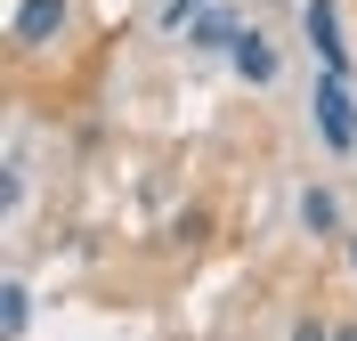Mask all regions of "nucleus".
<instances>
[{"instance_id":"obj_11","label":"nucleus","mask_w":357,"mask_h":341,"mask_svg":"<svg viewBox=\"0 0 357 341\" xmlns=\"http://www.w3.org/2000/svg\"><path fill=\"white\" fill-rule=\"evenodd\" d=\"M349 260H357V244H349Z\"/></svg>"},{"instance_id":"obj_5","label":"nucleus","mask_w":357,"mask_h":341,"mask_svg":"<svg viewBox=\"0 0 357 341\" xmlns=\"http://www.w3.org/2000/svg\"><path fill=\"white\" fill-rule=\"evenodd\" d=\"M301 220H309L317 236H333V227H341V204L325 195V187H309V195H301Z\"/></svg>"},{"instance_id":"obj_1","label":"nucleus","mask_w":357,"mask_h":341,"mask_svg":"<svg viewBox=\"0 0 357 341\" xmlns=\"http://www.w3.org/2000/svg\"><path fill=\"white\" fill-rule=\"evenodd\" d=\"M317 130H325L333 155H349V146H357V106H349V82H341V73L317 82Z\"/></svg>"},{"instance_id":"obj_2","label":"nucleus","mask_w":357,"mask_h":341,"mask_svg":"<svg viewBox=\"0 0 357 341\" xmlns=\"http://www.w3.org/2000/svg\"><path fill=\"white\" fill-rule=\"evenodd\" d=\"M8 33H17V49H41V41H57V33H66V0H24Z\"/></svg>"},{"instance_id":"obj_3","label":"nucleus","mask_w":357,"mask_h":341,"mask_svg":"<svg viewBox=\"0 0 357 341\" xmlns=\"http://www.w3.org/2000/svg\"><path fill=\"white\" fill-rule=\"evenodd\" d=\"M309 49L325 57V73H349V49H341V24H333V0H309Z\"/></svg>"},{"instance_id":"obj_4","label":"nucleus","mask_w":357,"mask_h":341,"mask_svg":"<svg viewBox=\"0 0 357 341\" xmlns=\"http://www.w3.org/2000/svg\"><path fill=\"white\" fill-rule=\"evenodd\" d=\"M236 73H244V82H260V90H268V82H276V49H268L260 33H244V41H236Z\"/></svg>"},{"instance_id":"obj_9","label":"nucleus","mask_w":357,"mask_h":341,"mask_svg":"<svg viewBox=\"0 0 357 341\" xmlns=\"http://www.w3.org/2000/svg\"><path fill=\"white\" fill-rule=\"evenodd\" d=\"M292 341H333V333H325V325H292Z\"/></svg>"},{"instance_id":"obj_8","label":"nucleus","mask_w":357,"mask_h":341,"mask_svg":"<svg viewBox=\"0 0 357 341\" xmlns=\"http://www.w3.org/2000/svg\"><path fill=\"white\" fill-rule=\"evenodd\" d=\"M195 8H203V0H162V17H171V24H187Z\"/></svg>"},{"instance_id":"obj_10","label":"nucleus","mask_w":357,"mask_h":341,"mask_svg":"<svg viewBox=\"0 0 357 341\" xmlns=\"http://www.w3.org/2000/svg\"><path fill=\"white\" fill-rule=\"evenodd\" d=\"M333 341H357V325H341V333H333Z\"/></svg>"},{"instance_id":"obj_7","label":"nucleus","mask_w":357,"mask_h":341,"mask_svg":"<svg viewBox=\"0 0 357 341\" xmlns=\"http://www.w3.org/2000/svg\"><path fill=\"white\" fill-rule=\"evenodd\" d=\"M0 301H8V309H0V325H8V333H24V285H8Z\"/></svg>"},{"instance_id":"obj_6","label":"nucleus","mask_w":357,"mask_h":341,"mask_svg":"<svg viewBox=\"0 0 357 341\" xmlns=\"http://www.w3.org/2000/svg\"><path fill=\"white\" fill-rule=\"evenodd\" d=\"M187 41H195V49H236L244 33H236L227 17H195V33H187Z\"/></svg>"}]
</instances>
